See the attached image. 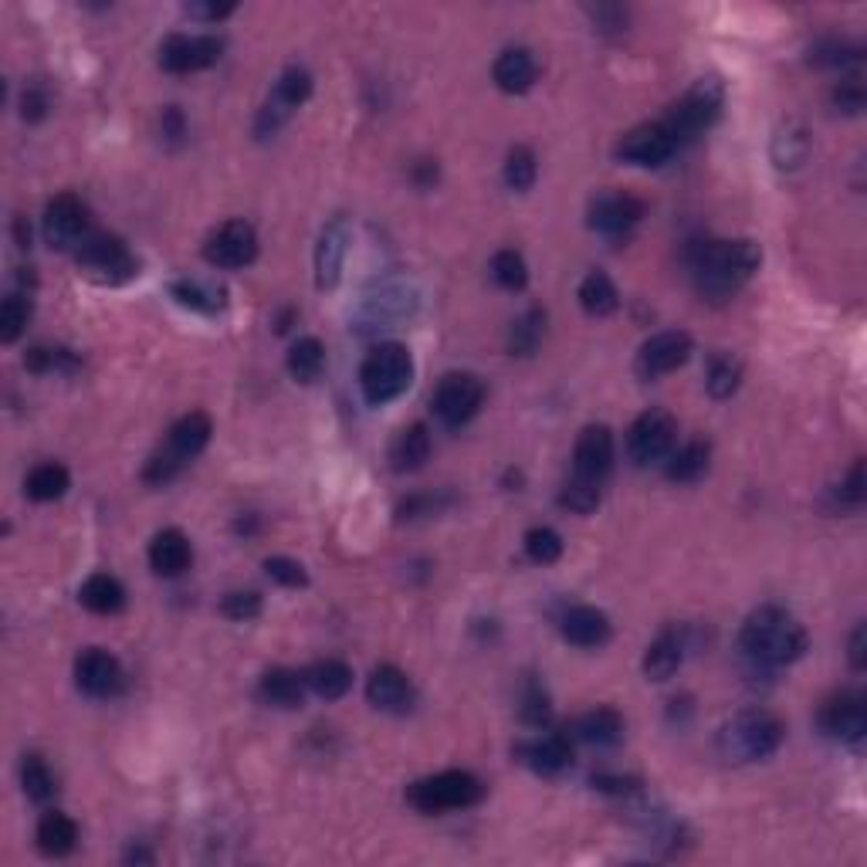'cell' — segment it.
<instances>
[{
  "mask_svg": "<svg viewBox=\"0 0 867 867\" xmlns=\"http://www.w3.org/2000/svg\"><path fill=\"white\" fill-rule=\"evenodd\" d=\"M763 251L756 241H695L688 248V268L698 296L708 302H729L759 271Z\"/></svg>",
  "mask_w": 867,
  "mask_h": 867,
  "instance_id": "cell-1",
  "label": "cell"
},
{
  "mask_svg": "<svg viewBox=\"0 0 867 867\" xmlns=\"http://www.w3.org/2000/svg\"><path fill=\"white\" fill-rule=\"evenodd\" d=\"M739 647L756 668H783L804 658L807 630L800 627L797 617L779 607H759L746 617Z\"/></svg>",
  "mask_w": 867,
  "mask_h": 867,
  "instance_id": "cell-2",
  "label": "cell"
},
{
  "mask_svg": "<svg viewBox=\"0 0 867 867\" xmlns=\"http://www.w3.org/2000/svg\"><path fill=\"white\" fill-rule=\"evenodd\" d=\"M207 441H210V417H207V413L193 410V413L180 417V420L170 427V434H167V441L160 445V451L150 455L147 468H142V481H147V485H167V481H173V478L207 448Z\"/></svg>",
  "mask_w": 867,
  "mask_h": 867,
  "instance_id": "cell-3",
  "label": "cell"
},
{
  "mask_svg": "<svg viewBox=\"0 0 867 867\" xmlns=\"http://www.w3.org/2000/svg\"><path fill=\"white\" fill-rule=\"evenodd\" d=\"M786 736V726L766 708H746L739 711L718 736L721 756L736 763H759L769 759Z\"/></svg>",
  "mask_w": 867,
  "mask_h": 867,
  "instance_id": "cell-4",
  "label": "cell"
},
{
  "mask_svg": "<svg viewBox=\"0 0 867 867\" xmlns=\"http://www.w3.org/2000/svg\"><path fill=\"white\" fill-rule=\"evenodd\" d=\"M413 380V359L400 342H380L359 367V390L370 407H383L407 393Z\"/></svg>",
  "mask_w": 867,
  "mask_h": 867,
  "instance_id": "cell-5",
  "label": "cell"
},
{
  "mask_svg": "<svg viewBox=\"0 0 867 867\" xmlns=\"http://www.w3.org/2000/svg\"><path fill=\"white\" fill-rule=\"evenodd\" d=\"M485 797V786L475 773L448 769L438 776H427L407 786V804L420 814H448L475 807Z\"/></svg>",
  "mask_w": 867,
  "mask_h": 867,
  "instance_id": "cell-6",
  "label": "cell"
},
{
  "mask_svg": "<svg viewBox=\"0 0 867 867\" xmlns=\"http://www.w3.org/2000/svg\"><path fill=\"white\" fill-rule=\"evenodd\" d=\"M721 99H726L721 86H718L715 79H701V82H695V86L668 109V116H665L661 122H665V129L675 136L678 147H681V142H688V139H695L698 132H705V129L718 119Z\"/></svg>",
  "mask_w": 867,
  "mask_h": 867,
  "instance_id": "cell-7",
  "label": "cell"
},
{
  "mask_svg": "<svg viewBox=\"0 0 867 867\" xmlns=\"http://www.w3.org/2000/svg\"><path fill=\"white\" fill-rule=\"evenodd\" d=\"M678 441V423L668 410L661 407H650L644 410L627 434V455L634 465L650 468V465H665L675 451Z\"/></svg>",
  "mask_w": 867,
  "mask_h": 867,
  "instance_id": "cell-8",
  "label": "cell"
},
{
  "mask_svg": "<svg viewBox=\"0 0 867 867\" xmlns=\"http://www.w3.org/2000/svg\"><path fill=\"white\" fill-rule=\"evenodd\" d=\"M79 268L86 271V278H92L99 285H122L139 275L136 255L116 235H92L79 248Z\"/></svg>",
  "mask_w": 867,
  "mask_h": 867,
  "instance_id": "cell-9",
  "label": "cell"
},
{
  "mask_svg": "<svg viewBox=\"0 0 867 867\" xmlns=\"http://www.w3.org/2000/svg\"><path fill=\"white\" fill-rule=\"evenodd\" d=\"M417 309V292L403 281H383L377 292L363 296L356 309V329L359 332H380L393 329L397 322L410 319Z\"/></svg>",
  "mask_w": 867,
  "mask_h": 867,
  "instance_id": "cell-10",
  "label": "cell"
},
{
  "mask_svg": "<svg viewBox=\"0 0 867 867\" xmlns=\"http://www.w3.org/2000/svg\"><path fill=\"white\" fill-rule=\"evenodd\" d=\"M312 96V76L302 68V64H288L281 71V79L275 82V89L268 92L261 112H258V136H271L278 132L288 119H292V112Z\"/></svg>",
  "mask_w": 867,
  "mask_h": 867,
  "instance_id": "cell-11",
  "label": "cell"
},
{
  "mask_svg": "<svg viewBox=\"0 0 867 867\" xmlns=\"http://www.w3.org/2000/svg\"><path fill=\"white\" fill-rule=\"evenodd\" d=\"M92 238L89 207L76 193H58L44 207V241L58 251L82 248Z\"/></svg>",
  "mask_w": 867,
  "mask_h": 867,
  "instance_id": "cell-12",
  "label": "cell"
},
{
  "mask_svg": "<svg viewBox=\"0 0 867 867\" xmlns=\"http://www.w3.org/2000/svg\"><path fill=\"white\" fill-rule=\"evenodd\" d=\"M485 403V383L475 373H448L434 390V413L448 427L468 423Z\"/></svg>",
  "mask_w": 867,
  "mask_h": 867,
  "instance_id": "cell-13",
  "label": "cell"
},
{
  "mask_svg": "<svg viewBox=\"0 0 867 867\" xmlns=\"http://www.w3.org/2000/svg\"><path fill=\"white\" fill-rule=\"evenodd\" d=\"M203 258L213 268H248L258 258V235L248 221H228L203 241Z\"/></svg>",
  "mask_w": 867,
  "mask_h": 867,
  "instance_id": "cell-14",
  "label": "cell"
},
{
  "mask_svg": "<svg viewBox=\"0 0 867 867\" xmlns=\"http://www.w3.org/2000/svg\"><path fill=\"white\" fill-rule=\"evenodd\" d=\"M610 468H614V434H610V427H604V423L584 427V434L576 438V451H572V478L584 481V485L604 488Z\"/></svg>",
  "mask_w": 867,
  "mask_h": 867,
  "instance_id": "cell-15",
  "label": "cell"
},
{
  "mask_svg": "<svg viewBox=\"0 0 867 867\" xmlns=\"http://www.w3.org/2000/svg\"><path fill=\"white\" fill-rule=\"evenodd\" d=\"M691 356V336L681 329H668L650 336L637 352V377L640 380H661L675 370H681Z\"/></svg>",
  "mask_w": 867,
  "mask_h": 867,
  "instance_id": "cell-16",
  "label": "cell"
},
{
  "mask_svg": "<svg viewBox=\"0 0 867 867\" xmlns=\"http://www.w3.org/2000/svg\"><path fill=\"white\" fill-rule=\"evenodd\" d=\"M678 142L675 136L665 129V122H647L630 129L620 142H617V160L630 163V167H661L675 157Z\"/></svg>",
  "mask_w": 867,
  "mask_h": 867,
  "instance_id": "cell-17",
  "label": "cell"
},
{
  "mask_svg": "<svg viewBox=\"0 0 867 867\" xmlns=\"http://www.w3.org/2000/svg\"><path fill=\"white\" fill-rule=\"evenodd\" d=\"M225 44L210 38V34H170L160 44V64L170 76H190V71H203L210 68L217 58H221Z\"/></svg>",
  "mask_w": 867,
  "mask_h": 867,
  "instance_id": "cell-18",
  "label": "cell"
},
{
  "mask_svg": "<svg viewBox=\"0 0 867 867\" xmlns=\"http://www.w3.org/2000/svg\"><path fill=\"white\" fill-rule=\"evenodd\" d=\"M644 217V203L634 193L610 190L590 200V228L604 238H627Z\"/></svg>",
  "mask_w": 867,
  "mask_h": 867,
  "instance_id": "cell-19",
  "label": "cell"
},
{
  "mask_svg": "<svg viewBox=\"0 0 867 867\" xmlns=\"http://www.w3.org/2000/svg\"><path fill=\"white\" fill-rule=\"evenodd\" d=\"M76 685L89 695V698H112L122 691L126 675L122 665L102 647H89L76 661Z\"/></svg>",
  "mask_w": 867,
  "mask_h": 867,
  "instance_id": "cell-20",
  "label": "cell"
},
{
  "mask_svg": "<svg viewBox=\"0 0 867 867\" xmlns=\"http://www.w3.org/2000/svg\"><path fill=\"white\" fill-rule=\"evenodd\" d=\"M820 729L847 746H857L867 733V705L860 695H834L824 708H820Z\"/></svg>",
  "mask_w": 867,
  "mask_h": 867,
  "instance_id": "cell-21",
  "label": "cell"
},
{
  "mask_svg": "<svg viewBox=\"0 0 867 867\" xmlns=\"http://www.w3.org/2000/svg\"><path fill=\"white\" fill-rule=\"evenodd\" d=\"M516 759L522 766H529L532 773H539V776H559L572 763V739L562 736V733H552V736H539V739L519 743L516 746Z\"/></svg>",
  "mask_w": 867,
  "mask_h": 867,
  "instance_id": "cell-22",
  "label": "cell"
},
{
  "mask_svg": "<svg viewBox=\"0 0 867 867\" xmlns=\"http://www.w3.org/2000/svg\"><path fill=\"white\" fill-rule=\"evenodd\" d=\"M367 698L373 708L380 711H393V715H407L413 708V685L410 678L393 668V665H380L370 681H367Z\"/></svg>",
  "mask_w": 867,
  "mask_h": 867,
  "instance_id": "cell-23",
  "label": "cell"
},
{
  "mask_svg": "<svg viewBox=\"0 0 867 867\" xmlns=\"http://www.w3.org/2000/svg\"><path fill=\"white\" fill-rule=\"evenodd\" d=\"M346 251H349V228H346L342 217H336V221H329L322 228L319 245H316V285L322 288V292L339 285Z\"/></svg>",
  "mask_w": 867,
  "mask_h": 867,
  "instance_id": "cell-24",
  "label": "cell"
},
{
  "mask_svg": "<svg viewBox=\"0 0 867 867\" xmlns=\"http://www.w3.org/2000/svg\"><path fill=\"white\" fill-rule=\"evenodd\" d=\"M569 739L584 743V746H597V749H614L624 739V718L614 708H594L587 715H580L566 729Z\"/></svg>",
  "mask_w": 867,
  "mask_h": 867,
  "instance_id": "cell-25",
  "label": "cell"
},
{
  "mask_svg": "<svg viewBox=\"0 0 867 867\" xmlns=\"http://www.w3.org/2000/svg\"><path fill=\"white\" fill-rule=\"evenodd\" d=\"M685 647H688L685 630H678V627L661 630L658 640L650 644L647 655H644V675H647V681H668V678L681 668V661H685Z\"/></svg>",
  "mask_w": 867,
  "mask_h": 867,
  "instance_id": "cell-26",
  "label": "cell"
},
{
  "mask_svg": "<svg viewBox=\"0 0 867 867\" xmlns=\"http://www.w3.org/2000/svg\"><path fill=\"white\" fill-rule=\"evenodd\" d=\"M559 630L576 647H600V644L610 640V620L597 607H572V610H566Z\"/></svg>",
  "mask_w": 867,
  "mask_h": 867,
  "instance_id": "cell-27",
  "label": "cell"
},
{
  "mask_svg": "<svg viewBox=\"0 0 867 867\" xmlns=\"http://www.w3.org/2000/svg\"><path fill=\"white\" fill-rule=\"evenodd\" d=\"M193 562V549L190 539L180 529H163L153 536L150 542V566L157 576H180L183 569H190Z\"/></svg>",
  "mask_w": 867,
  "mask_h": 867,
  "instance_id": "cell-28",
  "label": "cell"
},
{
  "mask_svg": "<svg viewBox=\"0 0 867 867\" xmlns=\"http://www.w3.org/2000/svg\"><path fill=\"white\" fill-rule=\"evenodd\" d=\"M491 76H495V86H498L501 92L522 96V92H529L532 82H536V61H532V54H529L526 48H509V51L498 54V61H495V68H491Z\"/></svg>",
  "mask_w": 867,
  "mask_h": 867,
  "instance_id": "cell-29",
  "label": "cell"
},
{
  "mask_svg": "<svg viewBox=\"0 0 867 867\" xmlns=\"http://www.w3.org/2000/svg\"><path fill=\"white\" fill-rule=\"evenodd\" d=\"M170 296L177 299V306L183 309H193V312H203V316H217L225 306H228V292L221 285L213 281H200V278H180L170 285Z\"/></svg>",
  "mask_w": 867,
  "mask_h": 867,
  "instance_id": "cell-30",
  "label": "cell"
},
{
  "mask_svg": "<svg viewBox=\"0 0 867 867\" xmlns=\"http://www.w3.org/2000/svg\"><path fill=\"white\" fill-rule=\"evenodd\" d=\"M430 458V434L423 423H410L403 427L393 445H390V465L393 471H417L423 468V461Z\"/></svg>",
  "mask_w": 867,
  "mask_h": 867,
  "instance_id": "cell-31",
  "label": "cell"
},
{
  "mask_svg": "<svg viewBox=\"0 0 867 867\" xmlns=\"http://www.w3.org/2000/svg\"><path fill=\"white\" fill-rule=\"evenodd\" d=\"M76 844H79V827H76V820H71V817H64L58 810H48L38 820V847H41V854L64 857V854L76 850Z\"/></svg>",
  "mask_w": 867,
  "mask_h": 867,
  "instance_id": "cell-32",
  "label": "cell"
},
{
  "mask_svg": "<svg viewBox=\"0 0 867 867\" xmlns=\"http://www.w3.org/2000/svg\"><path fill=\"white\" fill-rule=\"evenodd\" d=\"M306 678L299 671H288V668H275L261 678V698L275 708H299L306 701Z\"/></svg>",
  "mask_w": 867,
  "mask_h": 867,
  "instance_id": "cell-33",
  "label": "cell"
},
{
  "mask_svg": "<svg viewBox=\"0 0 867 867\" xmlns=\"http://www.w3.org/2000/svg\"><path fill=\"white\" fill-rule=\"evenodd\" d=\"M79 600H82L86 610L106 617V614L122 610V604H126V590H122V584L116 580V576H109V572H92L89 580L79 587Z\"/></svg>",
  "mask_w": 867,
  "mask_h": 867,
  "instance_id": "cell-34",
  "label": "cell"
},
{
  "mask_svg": "<svg viewBox=\"0 0 867 867\" xmlns=\"http://www.w3.org/2000/svg\"><path fill=\"white\" fill-rule=\"evenodd\" d=\"M306 685H309V691H316L319 698H326V701H336V698H342L349 688H352V671H349V665H342V661H316L306 675Z\"/></svg>",
  "mask_w": 867,
  "mask_h": 867,
  "instance_id": "cell-35",
  "label": "cell"
},
{
  "mask_svg": "<svg viewBox=\"0 0 867 867\" xmlns=\"http://www.w3.org/2000/svg\"><path fill=\"white\" fill-rule=\"evenodd\" d=\"M576 296H580L584 312H590V316H597V319L617 312V306H620L617 285H614L610 275H604V271H590V275L580 281V292H576Z\"/></svg>",
  "mask_w": 867,
  "mask_h": 867,
  "instance_id": "cell-36",
  "label": "cell"
},
{
  "mask_svg": "<svg viewBox=\"0 0 867 867\" xmlns=\"http://www.w3.org/2000/svg\"><path fill=\"white\" fill-rule=\"evenodd\" d=\"M288 373H292L299 383H316L322 367H326V349L316 336H306L299 342H292V349H288V359H285Z\"/></svg>",
  "mask_w": 867,
  "mask_h": 867,
  "instance_id": "cell-37",
  "label": "cell"
},
{
  "mask_svg": "<svg viewBox=\"0 0 867 867\" xmlns=\"http://www.w3.org/2000/svg\"><path fill=\"white\" fill-rule=\"evenodd\" d=\"M708 461H711V448L708 441H688L681 451H671L668 458V478L678 481V485H691L698 481L705 471H708Z\"/></svg>",
  "mask_w": 867,
  "mask_h": 867,
  "instance_id": "cell-38",
  "label": "cell"
},
{
  "mask_svg": "<svg viewBox=\"0 0 867 867\" xmlns=\"http://www.w3.org/2000/svg\"><path fill=\"white\" fill-rule=\"evenodd\" d=\"M743 383V363L733 352H715L708 359V373H705V387L715 400H729Z\"/></svg>",
  "mask_w": 867,
  "mask_h": 867,
  "instance_id": "cell-39",
  "label": "cell"
},
{
  "mask_svg": "<svg viewBox=\"0 0 867 867\" xmlns=\"http://www.w3.org/2000/svg\"><path fill=\"white\" fill-rule=\"evenodd\" d=\"M807 150H810V139L800 122H786L773 139V160L779 170H797L807 160Z\"/></svg>",
  "mask_w": 867,
  "mask_h": 867,
  "instance_id": "cell-40",
  "label": "cell"
},
{
  "mask_svg": "<svg viewBox=\"0 0 867 867\" xmlns=\"http://www.w3.org/2000/svg\"><path fill=\"white\" fill-rule=\"evenodd\" d=\"M71 478H68V468L64 465H38L28 478H24V495L34 498V501H54L68 491Z\"/></svg>",
  "mask_w": 867,
  "mask_h": 867,
  "instance_id": "cell-41",
  "label": "cell"
},
{
  "mask_svg": "<svg viewBox=\"0 0 867 867\" xmlns=\"http://www.w3.org/2000/svg\"><path fill=\"white\" fill-rule=\"evenodd\" d=\"M542 336H546V312L542 309H529L509 329V352L512 356H532L539 349Z\"/></svg>",
  "mask_w": 867,
  "mask_h": 867,
  "instance_id": "cell-42",
  "label": "cell"
},
{
  "mask_svg": "<svg viewBox=\"0 0 867 867\" xmlns=\"http://www.w3.org/2000/svg\"><path fill=\"white\" fill-rule=\"evenodd\" d=\"M21 786H24V793L34 804H48L58 793L54 773L48 769V763L41 756H24V763H21Z\"/></svg>",
  "mask_w": 867,
  "mask_h": 867,
  "instance_id": "cell-43",
  "label": "cell"
},
{
  "mask_svg": "<svg viewBox=\"0 0 867 867\" xmlns=\"http://www.w3.org/2000/svg\"><path fill=\"white\" fill-rule=\"evenodd\" d=\"M491 278L498 288H505V292H522L526 281H529V268H526V258L512 248H505L491 258Z\"/></svg>",
  "mask_w": 867,
  "mask_h": 867,
  "instance_id": "cell-44",
  "label": "cell"
},
{
  "mask_svg": "<svg viewBox=\"0 0 867 867\" xmlns=\"http://www.w3.org/2000/svg\"><path fill=\"white\" fill-rule=\"evenodd\" d=\"M31 319V299L24 292H14L0 306V342H14Z\"/></svg>",
  "mask_w": 867,
  "mask_h": 867,
  "instance_id": "cell-45",
  "label": "cell"
},
{
  "mask_svg": "<svg viewBox=\"0 0 867 867\" xmlns=\"http://www.w3.org/2000/svg\"><path fill=\"white\" fill-rule=\"evenodd\" d=\"M505 183L516 193H526L536 183V153L529 147H516L505 160Z\"/></svg>",
  "mask_w": 867,
  "mask_h": 867,
  "instance_id": "cell-46",
  "label": "cell"
},
{
  "mask_svg": "<svg viewBox=\"0 0 867 867\" xmlns=\"http://www.w3.org/2000/svg\"><path fill=\"white\" fill-rule=\"evenodd\" d=\"M526 552H529L532 562L552 566V562L562 556V539H559V532H552L549 526H536V529L526 532Z\"/></svg>",
  "mask_w": 867,
  "mask_h": 867,
  "instance_id": "cell-47",
  "label": "cell"
},
{
  "mask_svg": "<svg viewBox=\"0 0 867 867\" xmlns=\"http://www.w3.org/2000/svg\"><path fill=\"white\" fill-rule=\"evenodd\" d=\"M600 495H604V488L584 485V481L569 478V481L562 485V491H559V505H562V509H569V512L587 516V512H594L597 505H600Z\"/></svg>",
  "mask_w": 867,
  "mask_h": 867,
  "instance_id": "cell-48",
  "label": "cell"
},
{
  "mask_svg": "<svg viewBox=\"0 0 867 867\" xmlns=\"http://www.w3.org/2000/svg\"><path fill=\"white\" fill-rule=\"evenodd\" d=\"M519 715H522V721H526V726H536V729L549 726V718H552V701H549V695H546V688H542V685H536V681H532V685L522 691Z\"/></svg>",
  "mask_w": 867,
  "mask_h": 867,
  "instance_id": "cell-49",
  "label": "cell"
},
{
  "mask_svg": "<svg viewBox=\"0 0 867 867\" xmlns=\"http://www.w3.org/2000/svg\"><path fill=\"white\" fill-rule=\"evenodd\" d=\"M857 58H860V48L850 44V41H837V38H827V41L810 48V61L814 64H827V68H844V64H850Z\"/></svg>",
  "mask_w": 867,
  "mask_h": 867,
  "instance_id": "cell-50",
  "label": "cell"
},
{
  "mask_svg": "<svg viewBox=\"0 0 867 867\" xmlns=\"http://www.w3.org/2000/svg\"><path fill=\"white\" fill-rule=\"evenodd\" d=\"M265 572L271 576L275 584H281V587H288V590H299V587L309 584L306 566L296 562V559H288V556H268V559H265Z\"/></svg>",
  "mask_w": 867,
  "mask_h": 867,
  "instance_id": "cell-51",
  "label": "cell"
},
{
  "mask_svg": "<svg viewBox=\"0 0 867 867\" xmlns=\"http://www.w3.org/2000/svg\"><path fill=\"white\" fill-rule=\"evenodd\" d=\"M221 614H225L228 620H238V624L255 620V617L261 614V597H258L255 590H235V594L225 597Z\"/></svg>",
  "mask_w": 867,
  "mask_h": 867,
  "instance_id": "cell-52",
  "label": "cell"
},
{
  "mask_svg": "<svg viewBox=\"0 0 867 867\" xmlns=\"http://www.w3.org/2000/svg\"><path fill=\"white\" fill-rule=\"evenodd\" d=\"M445 505H448V495H413L397 509V519L413 522V519H423V516H438Z\"/></svg>",
  "mask_w": 867,
  "mask_h": 867,
  "instance_id": "cell-53",
  "label": "cell"
},
{
  "mask_svg": "<svg viewBox=\"0 0 867 867\" xmlns=\"http://www.w3.org/2000/svg\"><path fill=\"white\" fill-rule=\"evenodd\" d=\"M834 102H837V109H844V112H860L864 109V89H860V82H844L837 92H834Z\"/></svg>",
  "mask_w": 867,
  "mask_h": 867,
  "instance_id": "cell-54",
  "label": "cell"
},
{
  "mask_svg": "<svg viewBox=\"0 0 867 867\" xmlns=\"http://www.w3.org/2000/svg\"><path fill=\"white\" fill-rule=\"evenodd\" d=\"M840 498H844L847 505H860V501H864V461H854L847 481L840 485Z\"/></svg>",
  "mask_w": 867,
  "mask_h": 867,
  "instance_id": "cell-55",
  "label": "cell"
},
{
  "mask_svg": "<svg viewBox=\"0 0 867 867\" xmlns=\"http://www.w3.org/2000/svg\"><path fill=\"white\" fill-rule=\"evenodd\" d=\"M594 786H597V789H604V793H617V797H627V793H634V789H637V779H630V776H607V773H600V776H594Z\"/></svg>",
  "mask_w": 867,
  "mask_h": 867,
  "instance_id": "cell-56",
  "label": "cell"
},
{
  "mask_svg": "<svg viewBox=\"0 0 867 867\" xmlns=\"http://www.w3.org/2000/svg\"><path fill=\"white\" fill-rule=\"evenodd\" d=\"M183 11L190 18H200V21H221L235 11V4H187Z\"/></svg>",
  "mask_w": 867,
  "mask_h": 867,
  "instance_id": "cell-57",
  "label": "cell"
},
{
  "mask_svg": "<svg viewBox=\"0 0 867 867\" xmlns=\"http://www.w3.org/2000/svg\"><path fill=\"white\" fill-rule=\"evenodd\" d=\"M864 640H867V630H864V624H860V627L854 630V637H850V665H854V671H864V668H867Z\"/></svg>",
  "mask_w": 867,
  "mask_h": 867,
  "instance_id": "cell-58",
  "label": "cell"
},
{
  "mask_svg": "<svg viewBox=\"0 0 867 867\" xmlns=\"http://www.w3.org/2000/svg\"><path fill=\"white\" fill-rule=\"evenodd\" d=\"M21 112H24V119H41L44 116V109H48V99L38 92V89H31V92H24V99H21Z\"/></svg>",
  "mask_w": 867,
  "mask_h": 867,
  "instance_id": "cell-59",
  "label": "cell"
},
{
  "mask_svg": "<svg viewBox=\"0 0 867 867\" xmlns=\"http://www.w3.org/2000/svg\"><path fill=\"white\" fill-rule=\"evenodd\" d=\"M187 132V126H183V112L177 109V106H170L167 112H163V136L167 139H180Z\"/></svg>",
  "mask_w": 867,
  "mask_h": 867,
  "instance_id": "cell-60",
  "label": "cell"
}]
</instances>
